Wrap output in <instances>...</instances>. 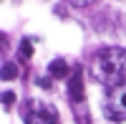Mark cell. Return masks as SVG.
I'll use <instances>...</instances> for the list:
<instances>
[{
    "instance_id": "cell-5",
    "label": "cell",
    "mask_w": 126,
    "mask_h": 124,
    "mask_svg": "<svg viewBox=\"0 0 126 124\" xmlns=\"http://www.w3.org/2000/svg\"><path fill=\"white\" fill-rule=\"evenodd\" d=\"M48 74H50V76H56V79L66 76V74H68V63H66L63 58H53V61L48 63Z\"/></svg>"
},
{
    "instance_id": "cell-3",
    "label": "cell",
    "mask_w": 126,
    "mask_h": 124,
    "mask_svg": "<svg viewBox=\"0 0 126 124\" xmlns=\"http://www.w3.org/2000/svg\"><path fill=\"white\" fill-rule=\"evenodd\" d=\"M25 124H58V119H56V111L50 106L33 101L25 111Z\"/></svg>"
},
{
    "instance_id": "cell-2",
    "label": "cell",
    "mask_w": 126,
    "mask_h": 124,
    "mask_svg": "<svg viewBox=\"0 0 126 124\" xmlns=\"http://www.w3.org/2000/svg\"><path fill=\"white\" fill-rule=\"evenodd\" d=\"M106 111L111 119H126V84L111 89L109 101H106Z\"/></svg>"
},
{
    "instance_id": "cell-1",
    "label": "cell",
    "mask_w": 126,
    "mask_h": 124,
    "mask_svg": "<svg viewBox=\"0 0 126 124\" xmlns=\"http://www.w3.org/2000/svg\"><path fill=\"white\" fill-rule=\"evenodd\" d=\"M93 76L103 86L116 89L126 81V48H106L93 61Z\"/></svg>"
},
{
    "instance_id": "cell-6",
    "label": "cell",
    "mask_w": 126,
    "mask_h": 124,
    "mask_svg": "<svg viewBox=\"0 0 126 124\" xmlns=\"http://www.w3.org/2000/svg\"><path fill=\"white\" fill-rule=\"evenodd\" d=\"M0 74H3V79H5V81L18 79V66L13 63V61H5V63H3V71H0Z\"/></svg>"
},
{
    "instance_id": "cell-7",
    "label": "cell",
    "mask_w": 126,
    "mask_h": 124,
    "mask_svg": "<svg viewBox=\"0 0 126 124\" xmlns=\"http://www.w3.org/2000/svg\"><path fill=\"white\" fill-rule=\"evenodd\" d=\"M20 53H23L25 58L33 56V46H30V41H20Z\"/></svg>"
},
{
    "instance_id": "cell-4",
    "label": "cell",
    "mask_w": 126,
    "mask_h": 124,
    "mask_svg": "<svg viewBox=\"0 0 126 124\" xmlns=\"http://www.w3.org/2000/svg\"><path fill=\"white\" fill-rule=\"evenodd\" d=\"M68 94H71V99H73V101H81V99H83V76H81V71H76V74L71 76Z\"/></svg>"
},
{
    "instance_id": "cell-9",
    "label": "cell",
    "mask_w": 126,
    "mask_h": 124,
    "mask_svg": "<svg viewBox=\"0 0 126 124\" xmlns=\"http://www.w3.org/2000/svg\"><path fill=\"white\" fill-rule=\"evenodd\" d=\"M38 86H43V89H48V86H50V81H48V79H40V81H38Z\"/></svg>"
},
{
    "instance_id": "cell-8",
    "label": "cell",
    "mask_w": 126,
    "mask_h": 124,
    "mask_svg": "<svg viewBox=\"0 0 126 124\" xmlns=\"http://www.w3.org/2000/svg\"><path fill=\"white\" fill-rule=\"evenodd\" d=\"M13 99H15V94H13V91H5V94H3V106L8 109L10 104H13Z\"/></svg>"
}]
</instances>
